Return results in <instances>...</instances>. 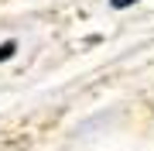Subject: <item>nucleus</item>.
<instances>
[{
  "label": "nucleus",
  "mask_w": 154,
  "mask_h": 151,
  "mask_svg": "<svg viewBox=\"0 0 154 151\" xmlns=\"http://www.w3.org/2000/svg\"><path fill=\"white\" fill-rule=\"evenodd\" d=\"M130 4H137V0H110V7H116V11H123V7H130Z\"/></svg>",
  "instance_id": "1"
},
{
  "label": "nucleus",
  "mask_w": 154,
  "mask_h": 151,
  "mask_svg": "<svg viewBox=\"0 0 154 151\" xmlns=\"http://www.w3.org/2000/svg\"><path fill=\"white\" fill-rule=\"evenodd\" d=\"M14 55V45H4V48H0V62H4V58H11Z\"/></svg>",
  "instance_id": "2"
}]
</instances>
